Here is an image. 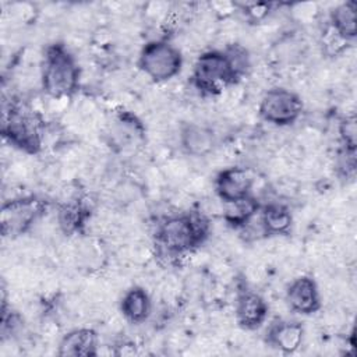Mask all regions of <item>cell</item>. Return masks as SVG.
<instances>
[{
  "mask_svg": "<svg viewBox=\"0 0 357 357\" xmlns=\"http://www.w3.org/2000/svg\"><path fill=\"white\" fill-rule=\"evenodd\" d=\"M86 216H88V209L82 204L70 202V204L63 205L59 209L57 220H59L61 230L66 234H73L84 226Z\"/></svg>",
  "mask_w": 357,
  "mask_h": 357,
  "instance_id": "18",
  "label": "cell"
},
{
  "mask_svg": "<svg viewBox=\"0 0 357 357\" xmlns=\"http://www.w3.org/2000/svg\"><path fill=\"white\" fill-rule=\"evenodd\" d=\"M60 357H89L98 354V335L91 328H77L66 333L57 347Z\"/></svg>",
  "mask_w": 357,
  "mask_h": 357,
  "instance_id": "13",
  "label": "cell"
},
{
  "mask_svg": "<svg viewBox=\"0 0 357 357\" xmlns=\"http://www.w3.org/2000/svg\"><path fill=\"white\" fill-rule=\"evenodd\" d=\"M247 66V52L237 45L225 50H206L195 60L191 81L204 95H220L237 82Z\"/></svg>",
  "mask_w": 357,
  "mask_h": 357,
  "instance_id": "1",
  "label": "cell"
},
{
  "mask_svg": "<svg viewBox=\"0 0 357 357\" xmlns=\"http://www.w3.org/2000/svg\"><path fill=\"white\" fill-rule=\"evenodd\" d=\"M332 32L343 40H351L357 35V18H356V3L344 1L337 4L329 15Z\"/></svg>",
  "mask_w": 357,
  "mask_h": 357,
  "instance_id": "16",
  "label": "cell"
},
{
  "mask_svg": "<svg viewBox=\"0 0 357 357\" xmlns=\"http://www.w3.org/2000/svg\"><path fill=\"white\" fill-rule=\"evenodd\" d=\"M266 317L268 304L261 294L252 290L240 291L236 301V321L243 329L254 331L259 328Z\"/></svg>",
  "mask_w": 357,
  "mask_h": 357,
  "instance_id": "10",
  "label": "cell"
},
{
  "mask_svg": "<svg viewBox=\"0 0 357 357\" xmlns=\"http://www.w3.org/2000/svg\"><path fill=\"white\" fill-rule=\"evenodd\" d=\"M1 132L4 139L14 148L26 153H36L42 146L43 123L31 109L10 106L3 113Z\"/></svg>",
  "mask_w": 357,
  "mask_h": 357,
  "instance_id": "4",
  "label": "cell"
},
{
  "mask_svg": "<svg viewBox=\"0 0 357 357\" xmlns=\"http://www.w3.org/2000/svg\"><path fill=\"white\" fill-rule=\"evenodd\" d=\"M286 301L291 311L311 315L321 308V296L317 282L311 276H298L286 289Z\"/></svg>",
  "mask_w": 357,
  "mask_h": 357,
  "instance_id": "8",
  "label": "cell"
},
{
  "mask_svg": "<svg viewBox=\"0 0 357 357\" xmlns=\"http://www.w3.org/2000/svg\"><path fill=\"white\" fill-rule=\"evenodd\" d=\"M79 67L74 56L61 43L46 47L40 67L43 91L56 99L71 96L79 85Z\"/></svg>",
  "mask_w": 357,
  "mask_h": 357,
  "instance_id": "3",
  "label": "cell"
},
{
  "mask_svg": "<svg viewBox=\"0 0 357 357\" xmlns=\"http://www.w3.org/2000/svg\"><path fill=\"white\" fill-rule=\"evenodd\" d=\"M139 70L155 82H166L174 78L183 67L181 52L167 40L148 42L139 52Z\"/></svg>",
  "mask_w": 357,
  "mask_h": 357,
  "instance_id": "5",
  "label": "cell"
},
{
  "mask_svg": "<svg viewBox=\"0 0 357 357\" xmlns=\"http://www.w3.org/2000/svg\"><path fill=\"white\" fill-rule=\"evenodd\" d=\"M259 226L265 236H283L290 231L293 216L282 204H268L259 208Z\"/></svg>",
  "mask_w": 357,
  "mask_h": 357,
  "instance_id": "15",
  "label": "cell"
},
{
  "mask_svg": "<svg viewBox=\"0 0 357 357\" xmlns=\"http://www.w3.org/2000/svg\"><path fill=\"white\" fill-rule=\"evenodd\" d=\"M209 223L201 213L184 212L165 218L156 230V241L170 255H183L199 247L208 237Z\"/></svg>",
  "mask_w": 357,
  "mask_h": 357,
  "instance_id": "2",
  "label": "cell"
},
{
  "mask_svg": "<svg viewBox=\"0 0 357 357\" xmlns=\"http://www.w3.org/2000/svg\"><path fill=\"white\" fill-rule=\"evenodd\" d=\"M254 178L244 167H227L218 173L215 191L222 202H231L251 195Z\"/></svg>",
  "mask_w": 357,
  "mask_h": 357,
  "instance_id": "9",
  "label": "cell"
},
{
  "mask_svg": "<svg viewBox=\"0 0 357 357\" xmlns=\"http://www.w3.org/2000/svg\"><path fill=\"white\" fill-rule=\"evenodd\" d=\"M339 135L343 142L344 151L354 153L357 148V120L354 116H349L340 121Z\"/></svg>",
  "mask_w": 357,
  "mask_h": 357,
  "instance_id": "19",
  "label": "cell"
},
{
  "mask_svg": "<svg viewBox=\"0 0 357 357\" xmlns=\"http://www.w3.org/2000/svg\"><path fill=\"white\" fill-rule=\"evenodd\" d=\"M178 137L183 151L194 158L209 155L216 144L213 131L198 123H184L180 128Z\"/></svg>",
  "mask_w": 357,
  "mask_h": 357,
  "instance_id": "11",
  "label": "cell"
},
{
  "mask_svg": "<svg viewBox=\"0 0 357 357\" xmlns=\"http://www.w3.org/2000/svg\"><path fill=\"white\" fill-rule=\"evenodd\" d=\"M304 339V328L296 321H279L271 325L266 332V342L283 354L296 353Z\"/></svg>",
  "mask_w": 357,
  "mask_h": 357,
  "instance_id": "12",
  "label": "cell"
},
{
  "mask_svg": "<svg viewBox=\"0 0 357 357\" xmlns=\"http://www.w3.org/2000/svg\"><path fill=\"white\" fill-rule=\"evenodd\" d=\"M303 112L301 98L283 86L268 89L258 106V113L266 123L278 127L294 124Z\"/></svg>",
  "mask_w": 357,
  "mask_h": 357,
  "instance_id": "6",
  "label": "cell"
},
{
  "mask_svg": "<svg viewBox=\"0 0 357 357\" xmlns=\"http://www.w3.org/2000/svg\"><path fill=\"white\" fill-rule=\"evenodd\" d=\"M46 205L36 197H22L3 204L1 233L7 237H18L28 231L42 216Z\"/></svg>",
  "mask_w": 357,
  "mask_h": 357,
  "instance_id": "7",
  "label": "cell"
},
{
  "mask_svg": "<svg viewBox=\"0 0 357 357\" xmlns=\"http://www.w3.org/2000/svg\"><path fill=\"white\" fill-rule=\"evenodd\" d=\"M152 303L146 290L141 286L130 287L121 297L120 311L131 324H142L151 314Z\"/></svg>",
  "mask_w": 357,
  "mask_h": 357,
  "instance_id": "14",
  "label": "cell"
},
{
  "mask_svg": "<svg viewBox=\"0 0 357 357\" xmlns=\"http://www.w3.org/2000/svg\"><path fill=\"white\" fill-rule=\"evenodd\" d=\"M259 208L258 201L252 195L231 202H223V219L233 227H245L259 212Z\"/></svg>",
  "mask_w": 357,
  "mask_h": 357,
  "instance_id": "17",
  "label": "cell"
}]
</instances>
